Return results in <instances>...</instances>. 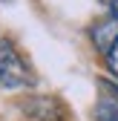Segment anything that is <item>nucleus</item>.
Returning <instances> with one entry per match:
<instances>
[{"label": "nucleus", "instance_id": "obj_5", "mask_svg": "<svg viewBox=\"0 0 118 121\" xmlns=\"http://www.w3.org/2000/svg\"><path fill=\"white\" fill-rule=\"evenodd\" d=\"M107 64H110V69H112V75L118 78V40L112 43V49L107 52Z\"/></svg>", "mask_w": 118, "mask_h": 121}, {"label": "nucleus", "instance_id": "obj_2", "mask_svg": "<svg viewBox=\"0 0 118 121\" xmlns=\"http://www.w3.org/2000/svg\"><path fill=\"white\" fill-rule=\"evenodd\" d=\"M23 112L29 118H38V121H63L66 118V110L63 104L52 98V95H32L23 101Z\"/></svg>", "mask_w": 118, "mask_h": 121}, {"label": "nucleus", "instance_id": "obj_4", "mask_svg": "<svg viewBox=\"0 0 118 121\" xmlns=\"http://www.w3.org/2000/svg\"><path fill=\"white\" fill-rule=\"evenodd\" d=\"M115 40H118V17L115 14H107V17H101L92 26V43H95V49L107 58V52L112 49Z\"/></svg>", "mask_w": 118, "mask_h": 121}, {"label": "nucleus", "instance_id": "obj_1", "mask_svg": "<svg viewBox=\"0 0 118 121\" xmlns=\"http://www.w3.org/2000/svg\"><path fill=\"white\" fill-rule=\"evenodd\" d=\"M32 84H35V75L29 69L26 58L17 52V46L9 38H3L0 40V89H23Z\"/></svg>", "mask_w": 118, "mask_h": 121}, {"label": "nucleus", "instance_id": "obj_3", "mask_svg": "<svg viewBox=\"0 0 118 121\" xmlns=\"http://www.w3.org/2000/svg\"><path fill=\"white\" fill-rule=\"evenodd\" d=\"M98 121H118V84L101 78L98 81V104H95Z\"/></svg>", "mask_w": 118, "mask_h": 121}, {"label": "nucleus", "instance_id": "obj_6", "mask_svg": "<svg viewBox=\"0 0 118 121\" xmlns=\"http://www.w3.org/2000/svg\"><path fill=\"white\" fill-rule=\"evenodd\" d=\"M101 3L110 9V14H115V17H118V0H101Z\"/></svg>", "mask_w": 118, "mask_h": 121}]
</instances>
